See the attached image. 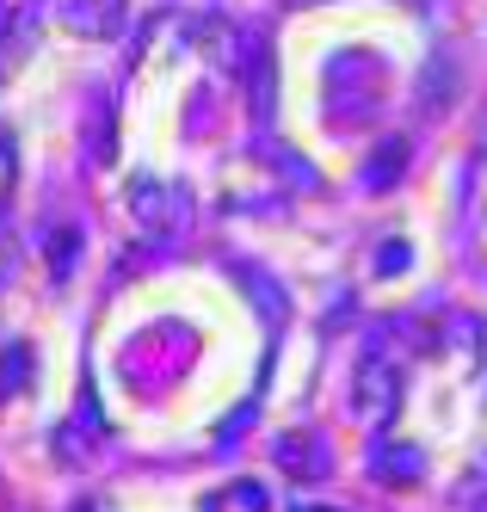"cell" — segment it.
<instances>
[{
    "label": "cell",
    "instance_id": "cell-1",
    "mask_svg": "<svg viewBox=\"0 0 487 512\" xmlns=\"http://www.w3.org/2000/svg\"><path fill=\"white\" fill-rule=\"evenodd\" d=\"M352 395H358V414L364 420H383V414H395V401H401V371L383 352H370L358 364V377H352Z\"/></svg>",
    "mask_w": 487,
    "mask_h": 512
},
{
    "label": "cell",
    "instance_id": "cell-9",
    "mask_svg": "<svg viewBox=\"0 0 487 512\" xmlns=\"http://www.w3.org/2000/svg\"><path fill=\"white\" fill-rule=\"evenodd\" d=\"M13 179H19V142L0 130V204L13 198Z\"/></svg>",
    "mask_w": 487,
    "mask_h": 512
},
{
    "label": "cell",
    "instance_id": "cell-11",
    "mask_svg": "<svg viewBox=\"0 0 487 512\" xmlns=\"http://www.w3.org/2000/svg\"><path fill=\"white\" fill-rule=\"evenodd\" d=\"M290 7H321V0H290ZM407 7H420V13H426L432 0H407Z\"/></svg>",
    "mask_w": 487,
    "mask_h": 512
},
{
    "label": "cell",
    "instance_id": "cell-7",
    "mask_svg": "<svg viewBox=\"0 0 487 512\" xmlns=\"http://www.w3.org/2000/svg\"><path fill=\"white\" fill-rule=\"evenodd\" d=\"M401 161H407V142L395 136V142H383V149H377V167H370L364 179H370V186H389V173H401Z\"/></svg>",
    "mask_w": 487,
    "mask_h": 512
},
{
    "label": "cell",
    "instance_id": "cell-3",
    "mask_svg": "<svg viewBox=\"0 0 487 512\" xmlns=\"http://www.w3.org/2000/svg\"><path fill=\"white\" fill-rule=\"evenodd\" d=\"M235 284H241L247 297H253L259 321H272V327L284 321V309H290V303H284V284H278V278H266V272H259V266H235Z\"/></svg>",
    "mask_w": 487,
    "mask_h": 512
},
{
    "label": "cell",
    "instance_id": "cell-8",
    "mask_svg": "<svg viewBox=\"0 0 487 512\" xmlns=\"http://www.w3.org/2000/svg\"><path fill=\"white\" fill-rule=\"evenodd\" d=\"M407 266H414V247H407V241H383L377 247V278H395Z\"/></svg>",
    "mask_w": 487,
    "mask_h": 512
},
{
    "label": "cell",
    "instance_id": "cell-10",
    "mask_svg": "<svg viewBox=\"0 0 487 512\" xmlns=\"http://www.w3.org/2000/svg\"><path fill=\"white\" fill-rule=\"evenodd\" d=\"M235 500H241L247 512H266V488H259V482H241V488H235Z\"/></svg>",
    "mask_w": 487,
    "mask_h": 512
},
{
    "label": "cell",
    "instance_id": "cell-6",
    "mask_svg": "<svg viewBox=\"0 0 487 512\" xmlns=\"http://www.w3.org/2000/svg\"><path fill=\"white\" fill-rule=\"evenodd\" d=\"M44 247H50V272H56V284H68V272H74V253H81V235H74V229H56Z\"/></svg>",
    "mask_w": 487,
    "mask_h": 512
},
{
    "label": "cell",
    "instance_id": "cell-2",
    "mask_svg": "<svg viewBox=\"0 0 487 512\" xmlns=\"http://www.w3.org/2000/svg\"><path fill=\"white\" fill-rule=\"evenodd\" d=\"M247 99H253V118L259 124L278 118V68H272V56H266L259 38H253V62H247Z\"/></svg>",
    "mask_w": 487,
    "mask_h": 512
},
{
    "label": "cell",
    "instance_id": "cell-5",
    "mask_svg": "<svg viewBox=\"0 0 487 512\" xmlns=\"http://www.w3.org/2000/svg\"><path fill=\"white\" fill-rule=\"evenodd\" d=\"M130 198H136V216H142V223H155V229H167V192L155 186V179H136V186H130Z\"/></svg>",
    "mask_w": 487,
    "mask_h": 512
},
{
    "label": "cell",
    "instance_id": "cell-4",
    "mask_svg": "<svg viewBox=\"0 0 487 512\" xmlns=\"http://www.w3.org/2000/svg\"><path fill=\"white\" fill-rule=\"evenodd\" d=\"M451 93H457V68L444 62V56H432L426 75H420V105H426V112H438V99H451Z\"/></svg>",
    "mask_w": 487,
    "mask_h": 512
}]
</instances>
